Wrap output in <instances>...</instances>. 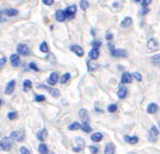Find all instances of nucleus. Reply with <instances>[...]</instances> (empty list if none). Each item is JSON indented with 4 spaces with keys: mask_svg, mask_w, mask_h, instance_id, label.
<instances>
[{
    "mask_svg": "<svg viewBox=\"0 0 160 154\" xmlns=\"http://www.w3.org/2000/svg\"><path fill=\"white\" fill-rule=\"evenodd\" d=\"M18 15V10L15 8H9V9H3L0 12V22H6L8 17H13Z\"/></svg>",
    "mask_w": 160,
    "mask_h": 154,
    "instance_id": "f257e3e1",
    "label": "nucleus"
},
{
    "mask_svg": "<svg viewBox=\"0 0 160 154\" xmlns=\"http://www.w3.org/2000/svg\"><path fill=\"white\" fill-rule=\"evenodd\" d=\"M17 55H22V56H28L31 54V49L30 47L25 44H20L17 46Z\"/></svg>",
    "mask_w": 160,
    "mask_h": 154,
    "instance_id": "f03ea898",
    "label": "nucleus"
},
{
    "mask_svg": "<svg viewBox=\"0 0 160 154\" xmlns=\"http://www.w3.org/2000/svg\"><path fill=\"white\" fill-rule=\"evenodd\" d=\"M10 138L15 142H23L25 138V132L23 130H15L10 134Z\"/></svg>",
    "mask_w": 160,
    "mask_h": 154,
    "instance_id": "7ed1b4c3",
    "label": "nucleus"
},
{
    "mask_svg": "<svg viewBox=\"0 0 160 154\" xmlns=\"http://www.w3.org/2000/svg\"><path fill=\"white\" fill-rule=\"evenodd\" d=\"M64 13L67 15V20H72L77 13V6L76 5H71V6L67 7L65 9H64Z\"/></svg>",
    "mask_w": 160,
    "mask_h": 154,
    "instance_id": "20e7f679",
    "label": "nucleus"
},
{
    "mask_svg": "<svg viewBox=\"0 0 160 154\" xmlns=\"http://www.w3.org/2000/svg\"><path fill=\"white\" fill-rule=\"evenodd\" d=\"M109 47H110L111 55H112L113 57H122L123 58V57L127 56V51H125V49H114L112 45H110Z\"/></svg>",
    "mask_w": 160,
    "mask_h": 154,
    "instance_id": "39448f33",
    "label": "nucleus"
},
{
    "mask_svg": "<svg viewBox=\"0 0 160 154\" xmlns=\"http://www.w3.org/2000/svg\"><path fill=\"white\" fill-rule=\"evenodd\" d=\"M158 136H159V130H158V128L156 127V126H152L150 131H149V141L153 143V142L157 141Z\"/></svg>",
    "mask_w": 160,
    "mask_h": 154,
    "instance_id": "423d86ee",
    "label": "nucleus"
},
{
    "mask_svg": "<svg viewBox=\"0 0 160 154\" xmlns=\"http://www.w3.org/2000/svg\"><path fill=\"white\" fill-rule=\"evenodd\" d=\"M38 88H42V89H46V90H48L53 97H58V96H60V90H58V89L50 88V87H48V86H43L42 84H38Z\"/></svg>",
    "mask_w": 160,
    "mask_h": 154,
    "instance_id": "0eeeda50",
    "label": "nucleus"
},
{
    "mask_svg": "<svg viewBox=\"0 0 160 154\" xmlns=\"http://www.w3.org/2000/svg\"><path fill=\"white\" fill-rule=\"evenodd\" d=\"M57 81H60V74L57 73V72H53L49 75V78H48V84L50 86H54V84H57Z\"/></svg>",
    "mask_w": 160,
    "mask_h": 154,
    "instance_id": "6e6552de",
    "label": "nucleus"
},
{
    "mask_svg": "<svg viewBox=\"0 0 160 154\" xmlns=\"http://www.w3.org/2000/svg\"><path fill=\"white\" fill-rule=\"evenodd\" d=\"M79 117L82 120V122H87V123L89 122V113H88V111L86 108H81L79 111Z\"/></svg>",
    "mask_w": 160,
    "mask_h": 154,
    "instance_id": "1a4fd4ad",
    "label": "nucleus"
},
{
    "mask_svg": "<svg viewBox=\"0 0 160 154\" xmlns=\"http://www.w3.org/2000/svg\"><path fill=\"white\" fill-rule=\"evenodd\" d=\"M76 142H77V146H76V147H73L72 150H73L74 152H81V151H82L83 146H85V141H83L82 138L77 137V138H76Z\"/></svg>",
    "mask_w": 160,
    "mask_h": 154,
    "instance_id": "9d476101",
    "label": "nucleus"
},
{
    "mask_svg": "<svg viewBox=\"0 0 160 154\" xmlns=\"http://www.w3.org/2000/svg\"><path fill=\"white\" fill-rule=\"evenodd\" d=\"M132 81H133V75H132V74L128 73V72L122 73V75H121V84H130Z\"/></svg>",
    "mask_w": 160,
    "mask_h": 154,
    "instance_id": "9b49d317",
    "label": "nucleus"
},
{
    "mask_svg": "<svg viewBox=\"0 0 160 154\" xmlns=\"http://www.w3.org/2000/svg\"><path fill=\"white\" fill-rule=\"evenodd\" d=\"M10 64H12V66H14V67L18 66V65L21 64L20 55H17V54H13V55L10 56Z\"/></svg>",
    "mask_w": 160,
    "mask_h": 154,
    "instance_id": "f8f14e48",
    "label": "nucleus"
},
{
    "mask_svg": "<svg viewBox=\"0 0 160 154\" xmlns=\"http://www.w3.org/2000/svg\"><path fill=\"white\" fill-rule=\"evenodd\" d=\"M15 80H10L8 84H7L6 86V89H5V93H6L7 95H10V94H13L14 90H15Z\"/></svg>",
    "mask_w": 160,
    "mask_h": 154,
    "instance_id": "ddd939ff",
    "label": "nucleus"
},
{
    "mask_svg": "<svg viewBox=\"0 0 160 154\" xmlns=\"http://www.w3.org/2000/svg\"><path fill=\"white\" fill-rule=\"evenodd\" d=\"M127 93H128V91H127L126 86H125V84H120L119 89H118V93H117L118 97L121 98V99H123V98L127 96Z\"/></svg>",
    "mask_w": 160,
    "mask_h": 154,
    "instance_id": "4468645a",
    "label": "nucleus"
},
{
    "mask_svg": "<svg viewBox=\"0 0 160 154\" xmlns=\"http://www.w3.org/2000/svg\"><path fill=\"white\" fill-rule=\"evenodd\" d=\"M87 67H88V71H89V72H93V71L98 69V63H97L96 60H89L87 62Z\"/></svg>",
    "mask_w": 160,
    "mask_h": 154,
    "instance_id": "2eb2a0df",
    "label": "nucleus"
},
{
    "mask_svg": "<svg viewBox=\"0 0 160 154\" xmlns=\"http://www.w3.org/2000/svg\"><path fill=\"white\" fill-rule=\"evenodd\" d=\"M104 154H116V146H114L113 143H108L105 145Z\"/></svg>",
    "mask_w": 160,
    "mask_h": 154,
    "instance_id": "dca6fc26",
    "label": "nucleus"
},
{
    "mask_svg": "<svg viewBox=\"0 0 160 154\" xmlns=\"http://www.w3.org/2000/svg\"><path fill=\"white\" fill-rule=\"evenodd\" d=\"M55 17H56V20L58 22H64V21L67 20V15L64 13V10H61V9H58L55 13Z\"/></svg>",
    "mask_w": 160,
    "mask_h": 154,
    "instance_id": "f3484780",
    "label": "nucleus"
},
{
    "mask_svg": "<svg viewBox=\"0 0 160 154\" xmlns=\"http://www.w3.org/2000/svg\"><path fill=\"white\" fill-rule=\"evenodd\" d=\"M71 51H73L74 54H77L79 57H81L83 55V49L80 47L79 45H73V46H71Z\"/></svg>",
    "mask_w": 160,
    "mask_h": 154,
    "instance_id": "a211bd4d",
    "label": "nucleus"
},
{
    "mask_svg": "<svg viewBox=\"0 0 160 154\" xmlns=\"http://www.w3.org/2000/svg\"><path fill=\"white\" fill-rule=\"evenodd\" d=\"M1 143H2V145H3V150H5V151H9L10 148H12V142L9 141L8 137H3Z\"/></svg>",
    "mask_w": 160,
    "mask_h": 154,
    "instance_id": "6ab92c4d",
    "label": "nucleus"
},
{
    "mask_svg": "<svg viewBox=\"0 0 160 154\" xmlns=\"http://www.w3.org/2000/svg\"><path fill=\"white\" fill-rule=\"evenodd\" d=\"M47 135H48V132H47L46 129H41V130H39L37 132V138L40 142H43L45 139H46Z\"/></svg>",
    "mask_w": 160,
    "mask_h": 154,
    "instance_id": "aec40b11",
    "label": "nucleus"
},
{
    "mask_svg": "<svg viewBox=\"0 0 160 154\" xmlns=\"http://www.w3.org/2000/svg\"><path fill=\"white\" fill-rule=\"evenodd\" d=\"M132 24H133V20H132V17H125V18L121 21L120 25H121V27H128V26H130Z\"/></svg>",
    "mask_w": 160,
    "mask_h": 154,
    "instance_id": "412c9836",
    "label": "nucleus"
},
{
    "mask_svg": "<svg viewBox=\"0 0 160 154\" xmlns=\"http://www.w3.org/2000/svg\"><path fill=\"white\" fill-rule=\"evenodd\" d=\"M147 111H148V113L149 114H154L158 111V106L154 103H150L149 105H148Z\"/></svg>",
    "mask_w": 160,
    "mask_h": 154,
    "instance_id": "4be33fe9",
    "label": "nucleus"
},
{
    "mask_svg": "<svg viewBox=\"0 0 160 154\" xmlns=\"http://www.w3.org/2000/svg\"><path fill=\"white\" fill-rule=\"evenodd\" d=\"M98 56H100V51H98V49H95V48H92V51H89L90 60H96L97 58H98Z\"/></svg>",
    "mask_w": 160,
    "mask_h": 154,
    "instance_id": "5701e85b",
    "label": "nucleus"
},
{
    "mask_svg": "<svg viewBox=\"0 0 160 154\" xmlns=\"http://www.w3.org/2000/svg\"><path fill=\"white\" fill-rule=\"evenodd\" d=\"M90 139H92L93 142H95V143H98V142H101L102 139H103V135L101 134V132H95V134L92 135Z\"/></svg>",
    "mask_w": 160,
    "mask_h": 154,
    "instance_id": "b1692460",
    "label": "nucleus"
},
{
    "mask_svg": "<svg viewBox=\"0 0 160 154\" xmlns=\"http://www.w3.org/2000/svg\"><path fill=\"white\" fill-rule=\"evenodd\" d=\"M127 143H129V144H137L138 143V137L137 136H126L125 137Z\"/></svg>",
    "mask_w": 160,
    "mask_h": 154,
    "instance_id": "393cba45",
    "label": "nucleus"
},
{
    "mask_svg": "<svg viewBox=\"0 0 160 154\" xmlns=\"http://www.w3.org/2000/svg\"><path fill=\"white\" fill-rule=\"evenodd\" d=\"M70 79H71V74L70 73H64L63 75L60 78V82L62 84H68V82L70 81Z\"/></svg>",
    "mask_w": 160,
    "mask_h": 154,
    "instance_id": "a878e982",
    "label": "nucleus"
},
{
    "mask_svg": "<svg viewBox=\"0 0 160 154\" xmlns=\"http://www.w3.org/2000/svg\"><path fill=\"white\" fill-rule=\"evenodd\" d=\"M31 88H32V81L29 80V79H25V80L23 81V90L28 91V90H30Z\"/></svg>",
    "mask_w": 160,
    "mask_h": 154,
    "instance_id": "bb28decb",
    "label": "nucleus"
},
{
    "mask_svg": "<svg viewBox=\"0 0 160 154\" xmlns=\"http://www.w3.org/2000/svg\"><path fill=\"white\" fill-rule=\"evenodd\" d=\"M157 41L156 39H150V40L148 41V48L150 49V51H153V49H157Z\"/></svg>",
    "mask_w": 160,
    "mask_h": 154,
    "instance_id": "cd10ccee",
    "label": "nucleus"
},
{
    "mask_svg": "<svg viewBox=\"0 0 160 154\" xmlns=\"http://www.w3.org/2000/svg\"><path fill=\"white\" fill-rule=\"evenodd\" d=\"M151 63L153 64V65H156V66L160 67V54H157V55L152 56V58H151Z\"/></svg>",
    "mask_w": 160,
    "mask_h": 154,
    "instance_id": "c85d7f7f",
    "label": "nucleus"
},
{
    "mask_svg": "<svg viewBox=\"0 0 160 154\" xmlns=\"http://www.w3.org/2000/svg\"><path fill=\"white\" fill-rule=\"evenodd\" d=\"M38 151H39L40 154H47V153H48V147H47L46 144L41 143V144L38 146Z\"/></svg>",
    "mask_w": 160,
    "mask_h": 154,
    "instance_id": "c756f323",
    "label": "nucleus"
},
{
    "mask_svg": "<svg viewBox=\"0 0 160 154\" xmlns=\"http://www.w3.org/2000/svg\"><path fill=\"white\" fill-rule=\"evenodd\" d=\"M81 128V124L79 123V122H72L71 124H69V127H68V129L69 130H78V129H80Z\"/></svg>",
    "mask_w": 160,
    "mask_h": 154,
    "instance_id": "7c9ffc66",
    "label": "nucleus"
},
{
    "mask_svg": "<svg viewBox=\"0 0 160 154\" xmlns=\"http://www.w3.org/2000/svg\"><path fill=\"white\" fill-rule=\"evenodd\" d=\"M39 48H40V51H42V53H48V51H49L48 44H47L46 41H42V42L40 44Z\"/></svg>",
    "mask_w": 160,
    "mask_h": 154,
    "instance_id": "2f4dec72",
    "label": "nucleus"
},
{
    "mask_svg": "<svg viewBox=\"0 0 160 154\" xmlns=\"http://www.w3.org/2000/svg\"><path fill=\"white\" fill-rule=\"evenodd\" d=\"M81 129H82L85 132H90V131H92V128H90L89 123H87V122H82V123H81Z\"/></svg>",
    "mask_w": 160,
    "mask_h": 154,
    "instance_id": "473e14b6",
    "label": "nucleus"
},
{
    "mask_svg": "<svg viewBox=\"0 0 160 154\" xmlns=\"http://www.w3.org/2000/svg\"><path fill=\"white\" fill-rule=\"evenodd\" d=\"M79 5H80V8H81V9L86 10L87 8L89 7V1H87V0H81Z\"/></svg>",
    "mask_w": 160,
    "mask_h": 154,
    "instance_id": "72a5a7b5",
    "label": "nucleus"
},
{
    "mask_svg": "<svg viewBox=\"0 0 160 154\" xmlns=\"http://www.w3.org/2000/svg\"><path fill=\"white\" fill-rule=\"evenodd\" d=\"M117 110H118L117 104H110L108 106V112H110V113H114V112H117Z\"/></svg>",
    "mask_w": 160,
    "mask_h": 154,
    "instance_id": "f704fd0d",
    "label": "nucleus"
},
{
    "mask_svg": "<svg viewBox=\"0 0 160 154\" xmlns=\"http://www.w3.org/2000/svg\"><path fill=\"white\" fill-rule=\"evenodd\" d=\"M17 115H18V114H17V112H15V111H12V112H9V113L7 114V117H8L9 120H15L17 118Z\"/></svg>",
    "mask_w": 160,
    "mask_h": 154,
    "instance_id": "c9c22d12",
    "label": "nucleus"
},
{
    "mask_svg": "<svg viewBox=\"0 0 160 154\" xmlns=\"http://www.w3.org/2000/svg\"><path fill=\"white\" fill-rule=\"evenodd\" d=\"M46 99V97L43 96V95H36L34 96V101L37 102V103H41V102H43Z\"/></svg>",
    "mask_w": 160,
    "mask_h": 154,
    "instance_id": "e433bc0d",
    "label": "nucleus"
},
{
    "mask_svg": "<svg viewBox=\"0 0 160 154\" xmlns=\"http://www.w3.org/2000/svg\"><path fill=\"white\" fill-rule=\"evenodd\" d=\"M29 69L32 71H39V67L37 66V64L34 63V62H30L29 63Z\"/></svg>",
    "mask_w": 160,
    "mask_h": 154,
    "instance_id": "4c0bfd02",
    "label": "nucleus"
},
{
    "mask_svg": "<svg viewBox=\"0 0 160 154\" xmlns=\"http://www.w3.org/2000/svg\"><path fill=\"white\" fill-rule=\"evenodd\" d=\"M101 41L100 40H93L92 41V46H93V48H95V49H98V48L101 47Z\"/></svg>",
    "mask_w": 160,
    "mask_h": 154,
    "instance_id": "58836bf2",
    "label": "nucleus"
},
{
    "mask_svg": "<svg viewBox=\"0 0 160 154\" xmlns=\"http://www.w3.org/2000/svg\"><path fill=\"white\" fill-rule=\"evenodd\" d=\"M151 2H152L151 0H141V3H142V6H143L144 8H147Z\"/></svg>",
    "mask_w": 160,
    "mask_h": 154,
    "instance_id": "ea45409f",
    "label": "nucleus"
},
{
    "mask_svg": "<svg viewBox=\"0 0 160 154\" xmlns=\"http://www.w3.org/2000/svg\"><path fill=\"white\" fill-rule=\"evenodd\" d=\"M132 75H133V78H135L137 81H142V75H141V73H138V72H135V73H133Z\"/></svg>",
    "mask_w": 160,
    "mask_h": 154,
    "instance_id": "a19ab883",
    "label": "nucleus"
},
{
    "mask_svg": "<svg viewBox=\"0 0 160 154\" xmlns=\"http://www.w3.org/2000/svg\"><path fill=\"white\" fill-rule=\"evenodd\" d=\"M20 152H21V154H31L30 151H29L27 147H24V146H22V147L20 148Z\"/></svg>",
    "mask_w": 160,
    "mask_h": 154,
    "instance_id": "79ce46f5",
    "label": "nucleus"
},
{
    "mask_svg": "<svg viewBox=\"0 0 160 154\" xmlns=\"http://www.w3.org/2000/svg\"><path fill=\"white\" fill-rule=\"evenodd\" d=\"M89 150H90V152H92L93 154H97V153H98V147H97V146H90Z\"/></svg>",
    "mask_w": 160,
    "mask_h": 154,
    "instance_id": "37998d69",
    "label": "nucleus"
},
{
    "mask_svg": "<svg viewBox=\"0 0 160 154\" xmlns=\"http://www.w3.org/2000/svg\"><path fill=\"white\" fill-rule=\"evenodd\" d=\"M6 62H7L6 57H1V58H0V69H1V67H2L3 65L6 64Z\"/></svg>",
    "mask_w": 160,
    "mask_h": 154,
    "instance_id": "c03bdc74",
    "label": "nucleus"
},
{
    "mask_svg": "<svg viewBox=\"0 0 160 154\" xmlns=\"http://www.w3.org/2000/svg\"><path fill=\"white\" fill-rule=\"evenodd\" d=\"M42 2L45 3V5H47V6H52L54 2V0H43Z\"/></svg>",
    "mask_w": 160,
    "mask_h": 154,
    "instance_id": "a18cd8bd",
    "label": "nucleus"
},
{
    "mask_svg": "<svg viewBox=\"0 0 160 154\" xmlns=\"http://www.w3.org/2000/svg\"><path fill=\"white\" fill-rule=\"evenodd\" d=\"M112 38H113V34L110 33V32H108V33H107V39H108V40H112Z\"/></svg>",
    "mask_w": 160,
    "mask_h": 154,
    "instance_id": "49530a36",
    "label": "nucleus"
},
{
    "mask_svg": "<svg viewBox=\"0 0 160 154\" xmlns=\"http://www.w3.org/2000/svg\"><path fill=\"white\" fill-rule=\"evenodd\" d=\"M149 13V8H143L142 12H141V15H145V14Z\"/></svg>",
    "mask_w": 160,
    "mask_h": 154,
    "instance_id": "de8ad7c7",
    "label": "nucleus"
},
{
    "mask_svg": "<svg viewBox=\"0 0 160 154\" xmlns=\"http://www.w3.org/2000/svg\"><path fill=\"white\" fill-rule=\"evenodd\" d=\"M0 151H5V150H3V145L1 142H0Z\"/></svg>",
    "mask_w": 160,
    "mask_h": 154,
    "instance_id": "09e8293b",
    "label": "nucleus"
},
{
    "mask_svg": "<svg viewBox=\"0 0 160 154\" xmlns=\"http://www.w3.org/2000/svg\"><path fill=\"white\" fill-rule=\"evenodd\" d=\"M1 105H2V99L0 98V107H1Z\"/></svg>",
    "mask_w": 160,
    "mask_h": 154,
    "instance_id": "8fccbe9b",
    "label": "nucleus"
},
{
    "mask_svg": "<svg viewBox=\"0 0 160 154\" xmlns=\"http://www.w3.org/2000/svg\"><path fill=\"white\" fill-rule=\"evenodd\" d=\"M52 154H53V153H52Z\"/></svg>",
    "mask_w": 160,
    "mask_h": 154,
    "instance_id": "3c124183",
    "label": "nucleus"
}]
</instances>
